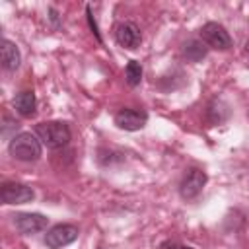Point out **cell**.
Wrapping results in <instances>:
<instances>
[{"instance_id": "obj_9", "label": "cell", "mask_w": 249, "mask_h": 249, "mask_svg": "<svg viewBox=\"0 0 249 249\" xmlns=\"http://www.w3.org/2000/svg\"><path fill=\"white\" fill-rule=\"evenodd\" d=\"M115 41L124 49H136L142 41L140 29L132 21H123L115 27Z\"/></svg>"}, {"instance_id": "obj_11", "label": "cell", "mask_w": 249, "mask_h": 249, "mask_svg": "<svg viewBox=\"0 0 249 249\" xmlns=\"http://www.w3.org/2000/svg\"><path fill=\"white\" fill-rule=\"evenodd\" d=\"M35 105H37L35 93L29 91V89L19 91V93L14 97V107H16V111H18L21 117H31V115L35 113Z\"/></svg>"}, {"instance_id": "obj_6", "label": "cell", "mask_w": 249, "mask_h": 249, "mask_svg": "<svg viewBox=\"0 0 249 249\" xmlns=\"http://www.w3.org/2000/svg\"><path fill=\"white\" fill-rule=\"evenodd\" d=\"M47 224H49V218L39 214V212H19V214L14 216V226L23 235L43 231L47 228Z\"/></svg>"}, {"instance_id": "obj_12", "label": "cell", "mask_w": 249, "mask_h": 249, "mask_svg": "<svg viewBox=\"0 0 249 249\" xmlns=\"http://www.w3.org/2000/svg\"><path fill=\"white\" fill-rule=\"evenodd\" d=\"M183 54L187 56V60L191 62H198L200 58L206 56V45L202 41H196V39H191L183 45Z\"/></svg>"}, {"instance_id": "obj_4", "label": "cell", "mask_w": 249, "mask_h": 249, "mask_svg": "<svg viewBox=\"0 0 249 249\" xmlns=\"http://www.w3.org/2000/svg\"><path fill=\"white\" fill-rule=\"evenodd\" d=\"M78 239V228L72 224H56L45 233V245L49 249H60Z\"/></svg>"}, {"instance_id": "obj_3", "label": "cell", "mask_w": 249, "mask_h": 249, "mask_svg": "<svg viewBox=\"0 0 249 249\" xmlns=\"http://www.w3.org/2000/svg\"><path fill=\"white\" fill-rule=\"evenodd\" d=\"M200 39L204 45L216 49V51H228L231 47V37L224 29V25L216 21H208L200 27Z\"/></svg>"}, {"instance_id": "obj_5", "label": "cell", "mask_w": 249, "mask_h": 249, "mask_svg": "<svg viewBox=\"0 0 249 249\" xmlns=\"http://www.w3.org/2000/svg\"><path fill=\"white\" fill-rule=\"evenodd\" d=\"M33 196H35L33 189L29 185H23V183L6 181L0 189V198L6 204H25V202H31Z\"/></svg>"}, {"instance_id": "obj_7", "label": "cell", "mask_w": 249, "mask_h": 249, "mask_svg": "<svg viewBox=\"0 0 249 249\" xmlns=\"http://www.w3.org/2000/svg\"><path fill=\"white\" fill-rule=\"evenodd\" d=\"M204 185H206V173L202 169H189L185 173L181 185H179V193H181L183 198L191 200V198H195V196L200 195V191L204 189Z\"/></svg>"}, {"instance_id": "obj_8", "label": "cell", "mask_w": 249, "mask_h": 249, "mask_svg": "<svg viewBox=\"0 0 249 249\" xmlns=\"http://www.w3.org/2000/svg\"><path fill=\"white\" fill-rule=\"evenodd\" d=\"M148 121V115L140 109H121L115 115V124L123 130H140Z\"/></svg>"}, {"instance_id": "obj_10", "label": "cell", "mask_w": 249, "mask_h": 249, "mask_svg": "<svg viewBox=\"0 0 249 249\" xmlns=\"http://www.w3.org/2000/svg\"><path fill=\"white\" fill-rule=\"evenodd\" d=\"M0 58H2V68L8 72H14L21 62V54H19L16 43H12L10 39H4L2 49H0Z\"/></svg>"}, {"instance_id": "obj_14", "label": "cell", "mask_w": 249, "mask_h": 249, "mask_svg": "<svg viewBox=\"0 0 249 249\" xmlns=\"http://www.w3.org/2000/svg\"><path fill=\"white\" fill-rule=\"evenodd\" d=\"M160 249H193V247H187V245H181V243H177V241L167 239V241H163V243L160 245Z\"/></svg>"}, {"instance_id": "obj_1", "label": "cell", "mask_w": 249, "mask_h": 249, "mask_svg": "<svg viewBox=\"0 0 249 249\" xmlns=\"http://www.w3.org/2000/svg\"><path fill=\"white\" fill-rule=\"evenodd\" d=\"M35 134L41 140V144H45L51 150L62 148V146H66L70 142V128L60 121L39 123L35 126Z\"/></svg>"}, {"instance_id": "obj_2", "label": "cell", "mask_w": 249, "mask_h": 249, "mask_svg": "<svg viewBox=\"0 0 249 249\" xmlns=\"http://www.w3.org/2000/svg\"><path fill=\"white\" fill-rule=\"evenodd\" d=\"M8 150H10V154H12L16 160H21V161H35V160L41 158V140L37 138V134L19 132V134H16V136L10 140Z\"/></svg>"}, {"instance_id": "obj_13", "label": "cell", "mask_w": 249, "mask_h": 249, "mask_svg": "<svg viewBox=\"0 0 249 249\" xmlns=\"http://www.w3.org/2000/svg\"><path fill=\"white\" fill-rule=\"evenodd\" d=\"M124 78H126V84L128 86H138L140 80H142V66L138 60H128L126 68H124Z\"/></svg>"}]
</instances>
